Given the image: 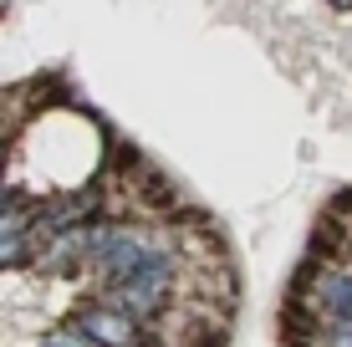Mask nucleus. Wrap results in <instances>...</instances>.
<instances>
[{
    "label": "nucleus",
    "instance_id": "obj_1",
    "mask_svg": "<svg viewBox=\"0 0 352 347\" xmlns=\"http://www.w3.org/2000/svg\"><path fill=\"white\" fill-rule=\"evenodd\" d=\"M87 250H92V220L77 225V230H62L56 240H46L41 250H31L26 266L41 271V276H72L77 266H87Z\"/></svg>",
    "mask_w": 352,
    "mask_h": 347
},
{
    "label": "nucleus",
    "instance_id": "obj_4",
    "mask_svg": "<svg viewBox=\"0 0 352 347\" xmlns=\"http://www.w3.org/2000/svg\"><path fill=\"white\" fill-rule=\"evenodd\" d=\"M31 250H26V235H10V240H0V271H16L26 266Z\"/></svg>",
    "mask_w": 352,
    "mask_h": 347
},
{
    "label": "nucleus",
    "instance_id": "obj_2",
    "mask_svg": "<svg viewBox=\"0 0 352 347\" xmlns=\"http://www.w3.org/2000/svg\"><path fill=\"white\" fill-rule=\"evenodd\" d=\"M72 327H77L87 342H97V347H138V342H143L133 322H123L118 312H107V306H97V302H87V306H82Z\"/></svg>",
    "mask_w": 352,
    "mask_h": 347
},
{
    "label": "nucleus",
    "instance_id": "obj_3",
    "mask_svg": "<svg viewBox=\"0 0 352 347\" xmlns=\"http://www.w3.org/2000/svg\"><path fill=\"white\" fill-rule=\"evenodd\" d=\"M31 210H36V205H31L26 194H16V189L0 184V240H10V235H26Z\"/></svg>",
    "mask_w": 352,
    "mask_h": 347
},
{
    "label": "nucleus",
    "instance_id": "obj_5",
    "mask_svg": "<svg viewBox=\"0 0 352 347\" xmlns=\"http://www.w3.org/2000/svg\"><path fill=\"white\" fill-rule=\"evenodd\" d=\"M41 347H97V342H87V337H82L77 327H52V332H46V342H41Z\"/></svg>",
    "mask_w": 352,
    "mask_h": 347
}]
</instances>
